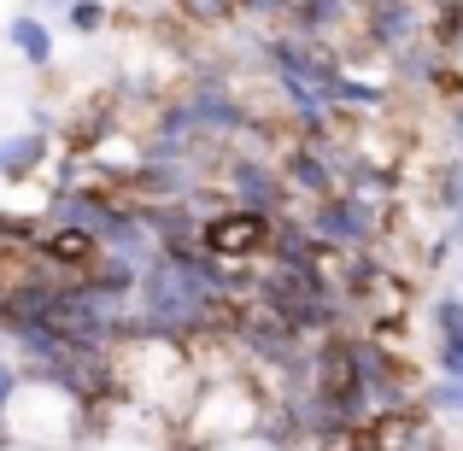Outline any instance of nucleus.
<instances>
[{"instance_id":"nucleus-1","label":"nucleus","mask_w":463,"mask_h":451,"mask_svg":"<svg viewBox=\"0 0 463 451\" xmlns=\"http://www.w3.org/2000/svg\"><path fill=\"white\" fill-rule=\"evenodd\" d=\"M270 223L276 217H264V211L223 205V211H212L200 223V252H212V258H259L270 247Z\"/></svg>"},{"instance_id":"nucleus-2","label":"nucleus","mask_w":463,"mask_h":451,"mask_svg":"<svg viewBox=\"0 0 463 451\" xmlns=\"http://www.w3.org/2000/svg\"><path fill=\"white\" fill-rule=\"evenodd\" d=\"M417 440H422V422L411 405H387L375 417H364V428H358L364 451H417Z\"/></svg>"},{"instance_id":"nucleus-3","label":"nucleus","mask_w":463,"mask_h":451,"mask_svg":"<svg viewBox=\"0 0 463 451\" xmlns=\"http://www.w3.org/2000/svg\"><path fill=\"white\" fill-rule=\"evenodd\" d=\"M422 35V18L411 0H382V6H370V42L387 47V53H411V42Z\"/></svg>"},{"instance_id":"nucleus-4","label":"nucleus","mask_w":463,"mask_h":451,"mask_svg":"<svg viewBox=\"0 0 463 451\" xmlns=\"http://www.w3.org/2000/svg\"><path fill=\"white\" fill-rule=\"evenodd\" d=\"M229 182H235V193H241V211H264V217H270L276 205H282V182H276L259 158H235Z\"/></svg>"},{"instance_id":"nucleus-5","label":"nucleus","mask_w":463,"mask_h":451,"mask_svg":"<svg viewBox=\"0 0 463 451\" xmlns=\"http://www.w3.org/2000/svg\"><path fill=\"white\" fill-rule=\"evenodd\" d=\"M288 23H294L299 35H328L346 23V0H288Z\"/></svg>"},{"instance_id":"nucleus-6","label":"nucleus","mask_w":463,"mask_h":451,"mask_svg":"<svg viewBox=\"0 0 463 451\" xmlns=\"http://www.w3.org/2000/svg\"><path fill=\"white\" fill-rule=\"evenodd\" d=\"M288 176H294L306 193H317V200H328V193H335V170H328V147H306V153H294Z\"/></svg>"},{"instance_id":"nucleus-7","label":"nucleus","mask_w":463,"mask_h":451,"mask_svg":"<svg viewBox=\"0 0 463 451\" xmlns=\"http://www.w3.org/2000/svg\"><path fill=\"white\" fill-rule=\"evenodd\" d=\"M47 158L42 136H18V141H0V176H30L35 164Z\"/></svg>"},{"instance_id":"nucleus-8","label":"nucleus","mask_w":463,"mask_h":451,"mask_svg":"<svg viewBox=\"0 0 463 451\" xmlns=\"http://www.w3.org/2000/svg\"><path fill=\"white\" fill-rule=\"evenodd\" d=\"M12 42H18V53L30 59V65H47V59H53V35L35 18H12Z\"/></svg>"},{"instance_id":"nucleus-9","label":"nucleus","mask_w":463,"mask_h":451,"mask_svg":"<svg viewBox=\"0 0 463 451\" xmlns=\"http://www.w3.org/2000/svg\"><path fill=\"white\" fill-rule=\"evenodd\" d=\"M434 47H458L463 42V0H446L440 12H434Z\"/></svg>"},{"instance_id":"nucleus-10","label":"nucleus","mask_w":463,"mask_h":451,"mask_svg":"<svg viewBox=\"0 0 463 451\" xmlns=\"http://www.w3.org/2000/svg\"><path fill=\"white\" fill-rule=\"evenodd\" d=\"M176 12L188 23H223L229 12H235V0H176Z\"/></svg>"},{"instance_id":"nucleus-11","label":"nucleus","mask_w":463,"mask_h":451,"mask_svg":"<svg viewBox=\"0 0 463 451\" xmlns=\"http://www.w3.org/2000/svg\"><path fill=\"white\" fill-rule=\"evenodd\" d=\"M100 23H106V6H100V0H71V30H77V35H94Z\"/></svg>"},{"instance_id":"nucleus-12","label":"nucleus","mask_w":463,"mask_h":451,"mask_svg":"<svg viewBox=\"0 0 463 451\" xmlns=\"http://www.w3.org/2000/svg\"><path fill=\"white\" fill-rule=\"evenodd\" d=\"M434 323H440V334H463V299H440L434 305Z\"/></svg>"},{"instance_id":"nucleus-13","label":"nucleus","mask_w":463,"mask_h":451,"mask_svg":"<svg viewBox=\"0 0 463 451\" xmlns=\"http://www.w3.org/2000/svg\"><path fill=\"white\" fill-rule=\"evenodd\" d=\"M440 370L463 375V334H440Z\"/></svg>"},{"instance_id":"nucleus-14","label":"nucleus","mask_w":463,"mask_h":451,"mask_svg":"<svg viewBox=\"0 0 463 451\" xmlns=\"http://www.w3.org/2000/svg\"><path fill=\"white\" fill-rule=\"evenodd\" d=\"M429 399H434V405H446V410H463V375H446Z\"/></svg>"},{"instance_id":"nucleus-15","label":"nucleus","mask_w":463,"mask_h":451,"mask_svg":"<svg viewBox=\"0 0 463 451\" xmlns=\"http://www.w3.org/2000/svg\"><path fill=\"white\" fill-rule=\"evenodd\" d=\"M12 387H18V375H12V363L0 358V410H6V399H12Z\"/></svg>"},{"instance_id":"nucleus-16","label":"nucleus","mask_w":463,"mask_h":451,"mask_svg":"<svg viewBox=\"0 0 463 451\" xmlns=\"http://www.w3.org/2000/svg\"><path fill=\"white\" fill-rule=\"evenodd\" d=\"M452 136H458V147H463V106L452 112Z\"/></svg>"}]
</instances>
